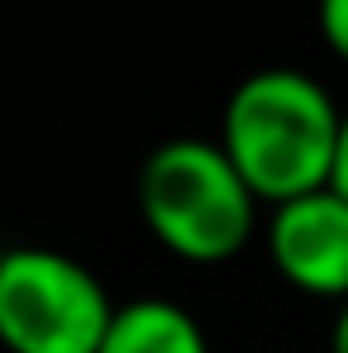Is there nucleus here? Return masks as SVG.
I'll return each instance as SVG.
<instances>
[{"instance_id": "nucleus-6", "label": "nucleus", "mask_w": 348, "mask_h": 353, "mask_svg": "<svg viewBox=\"0 0 348 353\" xmlns=\"http://www.w3.org/2000/svg\"><path fill=\"white\" fill-rule=\"evenodd\" d=\"M320 39L334 58L348 62V0H320Z\"/></svg>"}, {"instance_id": "nucleus-8", "label": "nucleus", "mask_w": 348, "mask_h": 353, "mask_svg": "<svg viewBox=\"0 0 348 353\" xmlns=\"http://www.w3.org/2000/svg\"><path fill=\"white\" fill-rule=\"evenodd\" d=\"M329 353H348V301H339V315L329 325Z\"/></svg>"}, {"instance_id": "nucleus-1", "label": "nucleus", "mask_w": 348, "mask_h": 353, "mask_svg": "<svg viewBox=\"0 0 348 353\" xmlns=\"http://www.w3.org/2000/svg\"><path fill=\"white\" fill-rule=\"evenodd\" d=\"M339 134V101L300 67L248 72L229 91L220 115V148L234 158V168L267 210L325 191L334 181Z\"/></svg>"}, {"instance_id": "nucleus-5", "label": "nucleus", "mask_w": 348, "mask_h": 353, "mask_svg": "<svg viewBox=\"0 0 348 353\" xmlns=\"http://www.w3.org/2000/svg\"><path fill=\"white\" fill-rule=\"evenodd\" d=\"M101 353H210L201 320L167 296H139L115 310Z\"/></svg>"}, {"instance_id": "nucleus-4", "label": "nucleus", "mask_w": 348, "mask_h": 353, "mask_svg": "<svg viewBox=\"0 0 348 353\" xmlns=\"http://www.w3.org/2000/svg\"><path fill=\"white\" fill-rule=\"evenodd\" d=\"M267 253L296 292L348 301V196L325 186L277 205L267 220Z\"/></svg>"}, {"instance_id": "nucleus-7", "label": "nucleus", "mask_w": 348, "mask_h": 353, "mask_svg": "<svg viewBox=\"0 0 348 353\" xmlns=\"http://www.w3.org/2000/svg\"><path fill=\"white\" fill-rule=\"evenodd\" d=\"M339 196H348V105H344V134H339V158H334V181Z\"/></svg>"}, {"instance_id": "nucleus-2", "label": "nucleus", "mask_w": 348, "mask_h": 353, "mask_svg": "<svg viewBox=\"0 0 348 353\" xmlns=\"http://www.w3.org/2000/svg\"><path fill=\"white\" fill-rule=\"evenodd\" d=\"M258 191L220 139H167L139 168V215L181 263H229L258 230Z\"/></svg>"}, {"instance_id": "nucleus-3", "label": "nucleus", "mask_w": 348, "mask_h": 353, "mask_svg": "<svg viewBox=\"0 0 348 353\" xmlns=\"http://www.w3.org/2000/svg\"><path fill=\"white\" fill-rule=\"evenodd\" d=\"M115 301L101 277L58 248H10L0 258V339L10 353H101Z\"/></svg>"}]
</instances>
